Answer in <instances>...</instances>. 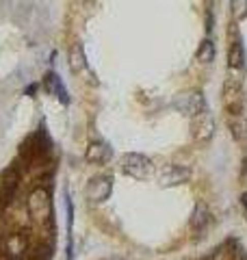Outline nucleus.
I'll use <instances>...</instances> for the list:
<instances>
[{"label": "nucleus", "mask_w": 247, "mask_h": 260, "mask_svg": "<svg viewBox=\"0 0 247 260\" xmlns=\"http://www.w3.org/2000/svg\"><path fill=\"white\" fill-rule=\"evenodd\" d=\"M44 89L48 93H52L56 95L63 104H68L70 102V98H68V89H65V85L61 83V78L54 74V72H48V74L44 76Z\"/></svg>", "instance_id": "11"}, {"label": "nucleus", "mask_w": 247, "mask_h": 260, "mask_svg": "<svg viewBox=\"0 0 247 260\" xmlns=\"http://www.w3.org/2000/svg\"><path fill=\"white\" fill-rule=\"evenodd\" d=\"M189 178H191V169L189 167H182V165H176V162H171V165H165L159 174V182L163 186H178V184H184L189 182Z\"/></svg>", "instance_id": "8"}, {"label": "nucleus", "mask_w": 247, "mask_h": 260, "mask_svg": "<svg viewBox=\"0 0 247 260\" xmlns=\"http://www.w3.org/2000/svg\"><path fill=\"white\" fill-rule=\"evenodd\" d=\"M111 191H113V178L104 174L94 176L85 186V195L89 202H106L111 198Z\"/></svg>", "instance_id": "7"}, {"label": "nucleus", "mask_w": 247, "mask_h": 260, "mask_svg": "<svg viewBox=\"0 0 247 260\" xmlns=\"http://www.w3.org/2000/svg\"><path fill=\"white\" fill-rule=\"evenodd\" d=\"M215 44L210 42V39H204V42L200 44V48H197V61L200 63H212L215 61Z\"/></svg>", "instance_id": "14"}, {"label": "nucleus", "mask_w": 247, "mask_h": 260, "mask_svg": "<svg viewBox=\"0 0 247 260\" xmlns=\"http://www.w3.org/2000/svg\"><path fill=\"white\" fill-rule=\"evenodd\" d=\"M230 11H232L234 20L247 18V0H230Z\"/></svg>", "instance_id": "17"}, {"label": "nucleus", "mask_w": 247, "mask_h": 260, "mask_svg": "<svg viewBox=\"0 0 247 260\" xmlns=\"http://www.w3.org/2000/svg\"><path fill=\"white\" fill-rule=\"evenodd\" d=\"M171 107H174V111L182 113L184 117H191V119L208 109V107H206V98H204L202 91H184V93H178L174 98V102H171Z\"/></svg>", "instance_id": "3"}, {"label": "nucleus", "mask_w": 247, "mask_h": 260, "mask_svg": "<svg viewBox=\"0 0 247 260\" xmlns=\"http://www.w3.org/2000/svg\"><path fill=\"white\" fill-rule=\"evenodd\" d=\"M228 124H230V133H232L234 141L241 143V145H247V117L232 115Z\"/></svg>", "instance_id": "13"}, {"label": "nucleus", "mask_w": 247, "mask_h": 260, "mask_svg": "<svg viewBox=\"0 0 247 260\" xmlns=\"http://www.w3.org/2000/svg\"><path fill=\"white\" fill-rule=\"evenodd\" d=\"M35 91H37V85H28V87H26V91H24V93L33 98V95H35Z\"/></svg>", "instance_id": "19"}, {"label": "nucleus", "mask_w": 247, "mask_h": 260, "mask_svg": "<svg viewBox=\"0 0 247 260\" xmlns=\"http://www.w3.org/2000/svg\"><path fill=\"white\" fill-rule=\"evenodd\" d=\"M70 65H72L74 72H80V70L87 68V63H85V52H82V46H80V44H74V46H72V50H70Z\"/></svg>", "instance_id": "16"}, {"label": "nucleus", "mask_w": 247, "mask_h": 260, "mask_svg": "<svg viewBox=\"0 0 247 260\" xmlns=\"http://www.w3.org/2000/svg\"><path fill=\"white\" fill-rule=\"evenodd\" d=\"M228 65L230 70H243L245 68V48L241 39H234L228 50Z\"/></svg>", "instance_id": "12"}, {"label": "nucleus", "mask_w": 247, "mask_h": 260, "mask_svg": "<svg viewBox=\"0 0 247 260\" xmlns=\"http://www.w3.org/2000/svg\"><path fill=\"white\" fill-rule=\"evenodd\" d=\"M26 210L28 215L33 217V221L44 223L48 221V217L52 213V202H50V191L44 189V186H37L33 189L28 200H26Z\"/></svg>", "instance_id": "1"}, {"label": "nucleus", "mask_w": 247, "mask_h": 260, "mask_svg": "<svg viewBox=\"0 0 247 260\" xmlns=\"http://www.w3.org/2000/svg\"><path fill=\"white\" fill-rule=\"evenodd\" d=\"M210 260H234V251L230 249V245H224V247L215 249V254H212Z\"/></svg>", "instance_id": "18"}, {"label": "nucleus", "mask_w": 247, "mask_h": 260, "mask_svg": "<svg viewBox=\"0 0 247 260\" xmlns=\"http://www.w3.org/2000/svg\"><path fill=\"white\" fill-rule=\"evenodd\" d=\"M243 206H245V213H247V193L243 195Z\"/></svg>", "instance_id": "20"}, {"label": "nucleus", "mask_w": 247, "mask_h": 260, "mask_svg": "<svg viewBox=\"0 0 247 260\" xmlns=\"http://www.w3.org/2000/svg\"><path fill=\"white\" fill-rule=\"evenodd\" d=\"M238 260H247V254H243V251H241V254H238Z\"/></svg>", "instance_id": "21"}, {"label": "nucleus", "mask_w": 247, "mask_h": 260, "mask_svg": "<svg viewBox=\"0 0 247 260\" xmlns=\"http://www.w3.org/2000/svg\"><path fill=\"white\" fill-rule=\"evenodd\" d=\"M20 189V169L11 165L0 174V206H9Z\"/></svg>", "instance_id": "5"}, {"label": "nucleus", "mask_w": 247, "mask_h": 260, "mask_svg": "<svg viewBox=\"0 0 247 260\" xmlns=\"http://www.w3.org/2000/svg\"><path fill=\"white\" fill-rule=\"evenodd\" d=\"M191 135L197 143H208L212 139V135H215V117H212L208 109L191 119Z\"/></svg>", "instance_id": "6"}, {"label": "nucleus", "mask_w": 247, "mask_h": 260, "mask_svg": "<svg viewBox=\"0 0 247 260\" xmlns=\"http://www.w3.org/2000/svg\"><path fill=\"white\" fill-rule=\"evenodd\" d=\"M85 158H87V162H91V165H106V162L113 158V150H111L109 143H104V141H94V143L87 148Z\"/></svg>", "instance_id": "9"}, {"label": "nucleus", "mask_w": 247, "mask_h": 260, "mask_svg": "<svg viewBox=\"0 0 247 260\" xmlns=\"http://www.w3.org/2000/svg\"><path fill=\"white\" fill-rule=\"evenodd\" d=\"M224 104L232 115H241L243 109V80L238 76H228L224 83Z\"/></svg>", "instance_id": "4"}, {"label": "nucleus", "mask_w": 247, "mask_h": 260, "mask_svg": "<svg viewBox=\"0 0 247 260\" xmlns=\"http://www.w3.org/2000/svg\"><path fill=\"white\" fill-rule=\"evenodd\" d=\"M121 172L137 180H147L154 174V162L139 152H128L121 156Z\"/></svg>", "instance_id": "2"}, {"label": "nucleus", "mask_w": 247, "mask_h": 260, "mask_svg": "<svg viewBox=\"0 0 247 260\" xmlns=\"http://www.w3.org/2000/svg\"><path fill=\"white\" fill-rule=\"evenodd\" d=\"M210 221H212V215H210V210L206 208V204H195L193 213H191V221H189L191 230L195 234H204L206 228L210 225Z\"/></svg>", "instance_id": "10"}, {"label": "nucleus", "mask_w": 247, "mask_h": 260, "mask_svg": "<svg viewBox=\"0 0 247 260\" xmlns=\"http://www.w3.org/2000/svg\"><path fill=\"white\" fill-rule=\"evenodd\" d=\"M65 210H68V260L74 258V237H72V225H74V204L70 198H65Z\"/></svg>", "instance_id": "15"}]
</instances>
